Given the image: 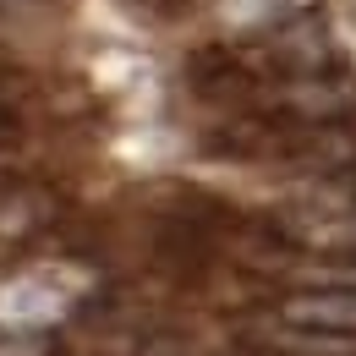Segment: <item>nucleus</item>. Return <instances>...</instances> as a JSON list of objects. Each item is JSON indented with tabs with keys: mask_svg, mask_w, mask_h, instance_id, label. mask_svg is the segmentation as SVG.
<instances>
[{
	"mask_svg": "<svg viewBox=\"0 0 356 356\" xmlns=\"http://www.w3.org/2000/svg\"><path fill=\"white\" fill-rule=\"evenodd\" d=\"M247 49V60L264 72L268 83L274 77H312V72H329V66H340V39H334V28H329V17L323 11H285V17H274L268 28L258 33H247L241 39Z\"/></svg>",
	"mask_w": 356,
	"mask_h": 356,
	"instance_id": "f257e3e1",
	"label": "nucleus"
},
{
	"mask_svg": "<svg viewBox=\"0 0 356 356\" xmlns=\"http://www.w3.org/2000/svg\"><path fill=\"white\" fill-rule=\"evenodd\" d=\"M72 220L66 197L39 176H0V274L22 268L39 247L55 241V230Z\"/></svg>",
	"mask_w": 356,
	"mask_h": 356,
	"instance_id": "f03ea898",
	"label": "nucleus"
},
{
	"mask_svg": "<svg viewBox=\"0 0 356 356\" xmlns=\"http://www.w3.org/2000/svg\"><path fill=\"white\" fill-rule=\"evenodd\" d=\"M268 170H285V176H356V121H280Z\"/></svg>",
	"mask_w": 356,
	"mask_h": 356,
	"instance_id": "7ed1b4c3",
	"label": "nucleus"
},
{
	"mask_svg": "<svg viewBox=\"0 0 356 356\" xmlns=\"http://www.w3.org/2000/svg\"><path fill=\"white\" fill-rule=\"evenodd\" d=\"M264 110L280 121H356V77L346 66L312 77H274L264 88Z\"/></svg>",
	"mask_w": 356,
	"mask_h": 356,
	"instance_id": "20e7f679",
	"label": "nucleus"
},
{
	"mask_svg": "<svg viewBox=\"0 0 356 356\" xmlns=\"http://www.w3.org/2000/svg\"><path fill=\"white\" fill-rule=\"evenodd\" d=\"M274 318L296 329H323V334H356V285L351 291H291L274 302Z\"/></svg>",
	"mask_w": 356,
	"mask_h": 356,
	"instance_id": "39448f33",
	"label": "nucleus"
},
{
	"mask_svg": "<svg viewBox=\"0 0 356 356\" xmlns=\"http://www.w3.org/2000/svg\"><path fill=\"white\" fill-rule=\"evenodd\" d=\"M285 285L291 291H351L356 258H346V252H302L285 274Z\"/></svg>",
	"mask_w": 356,
	"mask_h": 356,
	"instance_id": "423d86ee",
	"label": "nucleus"
},
{
	"mask_svg": "<svg viewBox=\"0 0 356 356\" xmlns=\"http://www.w3.org/2000/svg\"><path fill=\"white\" fill-rule=\"evenodd\" d=\"M0 356H66L55 323H28V318H0Z\"/></svg>",
	"mask_w": 356,
	"mask_h": 356,
	"instance_id": "0eeeda50",
	"label": "nucleus"
},
{
	"mask_svg": "<svg viewBox=\"0 0 356 356\" xmlns=\"http://www.w3.org/2000/svg\"><path fill=\"white\" fill-rule=\"evenodd\" d=\"M6 115H11V99H6V88H0V127H6Z\"/></svg>",
	"mask_w": 356,
	"mask_h": 356,
	"instance_id": "6e6552de",
	"label": "nucleus"
}]
</instances>
